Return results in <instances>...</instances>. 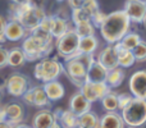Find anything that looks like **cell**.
I'll list each match as a JSON object with an SVG mask.
<instances>
[{
	"label": "cell",
	"instance_id": "obj_26",
	"mask_svg": "<svg viewBox=\"0 0 146 128\" xmlns=\"http://www.w3.org/2000/svg\"><path fill=\"white\" fill-rule=\"evenodd\" d=\"M99 48V40L95 35L91 36H83L80 40V53L82 54H94L96 49Z\"/></svg>",
	"mask_w": 146,
	"mask_h": 128
},
{
	"label": "cell",
	"instance_id": "obj_40",
	"mask_svg": "<svg viewBox=\"0 0 146 128\" xmlns=\"http://www.w3.org/2000/svg\"><path fill=\"white\" fill-rule=\"evenodd\" d=\"M32 0H12V3L14 4H26V3H31Z\"/></svg>",
	"mask_w": 146,
	"mask_h": 128
},
{
	"label": "cell",
	"instance_id": "obj_28",
	"mask_svg": "<svg viewBox=\"0 0 146 128\" xmlns=\"http://www.w3.org/2000/svg\"><path fill=\"white\" fill-rule=\"evenodd\" d=\"M101 105L105 109L106 111H115L119 109V103H118V94L113 92H108L103 99H101Z\"/></svg>",
	"mask_w": 146,
	"mask_h": 128
},
{
	"label": "cell",
	"instance_id": "obj_6",
	"mask_svg": "<svg viewBox=\"0 0 146 128\" xmlns=\"http://www.w3.org/2000/svg\"><path fill=\"white\" fill-rule=\"evenodd\" d=\"M62 73H64V65L54 58L44 56L36 63L33 69V76L41 83L49 82L53 80H58Z\"/></svg>",
	"mask_w": 146,
	"mask_h": 128
},
{
	"label": "cell",
	"instance_id": "obj_3",
	"mask_svg": "<svg viewBox=\"0 0 146 128\" xmlns=\"http://www.w3.org/2000/svg\"><path fill=\"white\" fill-rule=\"evenodd\" d=\"M46 13L42 8L36 5L35 3H26V4H12L8 9V19H14L22 23L28 32L33 31L40 26L41 21L45 18Z\"/></svg>",
	"mask_w": 146,
	"mask_h": 128
},
{
	"label": "cell",
	"instance_id": "obj_42",
	"mask_svg": "<svg viewBox=\"0 0 146 128\" xmlns=\"http://www.w3.org/2000/svg\"><path fill=\"white\" fill-rule=\"evenodd\" d=\"M4 119V111H3V106H0V121Z\"/></svg>",
	"mask_w": 146,
	"mask_h": 128
},
{
	"label": "cell",
	"instance_id": "obj_10",
	"mask_svg": "<svg viewBox=\"0 0 146 128\" xmlns=\"http://www.w3.org/2000/svg\"><path fill=\"white\" fill-rule=\"evenodd\" d=\"M80 91L86 96L87 100H90L91 103H95V101L101 100L108 92H110L111 88L109 87L106 82H90V81H85V83L80 87Z\"/></svg>",
	"mask_w": 146,
	"mask_h": 128
},
{
	"label": "cell",
	"instance_id": "obj_23",
	"mask_svg": "<svg viewBox=\"0 0 146 128\" xmlns=\"http://www.w3.org/2000/svg\"><path fill=\"white\" fill-rule=\"evenodd\" d=\"M126 126L122 114L117 111H106L100 118V127L101 128H123Z\"/></svg>",
	"mask_w": 146,
	"mask_h": 128
},
{
	"label": "cell",
	"instance_id": "obj_43",
	"mask_svg": "<svg viewBox=\"0 0 146 128\" xmlns=\"http://www.w3.org/2000/svg\"><path fill=\"white\" fill-rule=\"evenodd\" d=\"M1 100H3V91H1V88H0V103H1Z\"/></svg>",
	"mask_w": 146,
	"mask_h": 128
},
{
	"label": "cell",
	"instance_id": "obj_31",
	"mask_svg": "<svg viewBox=\"0 0 146 128\" xmlns=\"http://www.w3.org/2000/svg\"><path fill=\"white\" fill-rule=\"evenodd\" d=\"M95 26L91 21H87V22H82L78 23V25L74 26L76 32L80 35V37H83V36H91L95 35Z\"/></svg>",
	"mask_w": 146,
	"mask_h": 128
},
{
	"label": "cell",
	"instance_id": "obj_38",
	"mask_svg": "<svg viewBox=\"0 0 146 128\" xmlns=\"http://www.w3.org/2000/svg\"><path fill=\"white\" fill-rule=\"evenodd\" d=\"M7 23H8V19L3 15H0V33H4L5 31V27H7Z\"/></svg>",
	"mask_w": 146,
	"mask_h": 128
},
{
	"label": "cell",
	"instance_id": "obj_20",
	"mask_svg": "<svg viewBox=\"0 0 146 128\" xmlns=\"http://www.w3.org/2000/svg\"><path fill=\"white\" fill-rule=\"evenodd\" d=\"M56 119H58L60 127L64 128H80V123H78V115L74 114L71 109L68 110H63V109H56L55 111Z\"/></svg>",
	"mask_w": 146,
	"mask_h": 128
},
{
	"label": "cell",
	"instance_id": "obj_21",
	"mask_svg": "<svg viewBox=\"0 0 146 128\" xmlns=\"http://www.w3.org/2000/svg\"><path fill=\"white\" fill-rule=\"evenodd\" d=\"M68 30H71V25L67 18L60 14H51V35L55 40L63 36Z\"/></svg>",
	"mask_w": 146,
	"mask_h": 128
},
{
	"label": "cell",
	"instance_id": "obj_17",
	"mask_svg": "<svg viewBox=\"0 0 146 128\" xmlns=\"http://www.w3.org/2000/svg\"><path fill=\"white\" fill-rule=\"evenodd\" d=\"M91 105H92V103L90 100H87L86 96L81 91L73 94L72 97L69 99V109L74 114H77L78 117L82 115L86 111L91 110Z\"/></svg>",
	"mask_w": 146,
	"mask_h": 128
},
{
	"label": "cell",
	"instance_id": "obj_18",
	"mask_svg": "<svg viewBox=\"0 0 146 128\" xmlns=\"http://www.w3.org/2000/svg\"><path fill=\"white\" fill-rule=\"evenodd\" d=\"M108 72L109 70L98 59H94L88 65L86 81H90V82H105Z\"/></svg>",
	"mask_w": 146,
	"mask_h": 128
},
{
	"label": "cell",
	"instance_id": "obj_35",
	"mask_svg": "<svg viewBox=\"0 0 146 128\" xmlns=\"http://www.w3.org/2000/svg\"><path fill=\"white\" fill-rule=\"evenodd\" d=\"M133 99V95L132 94H118V103H119V110H122V109L124 108V106L127 105V104L129 103V101Z\"/></svg>",
	"mask_w": 146,
	"mask_h": 128
},
{
	"label": "cell",
	"instance_id": "obj_19",
	"mask_svg": "<svg viewBox=\"0 0 146 128\" xmlns=\"http://www.w3.org/2000/svg\"><path fill=\"white\" fill-rule=\"evenodd\" d=\"M114 49L117 51V55H118V62H119V67L122 68H129L136 63V58H135V54L132 50L126 49L122 45L121 41L113 44Z\"/></svg>",
	"mask_w": 146,
	"mask_h": 128
},
{
	"label": "cell",
	"instance_id": "obj_36",
	"mask_svg": "<svg viewBox=\"0 0 146 128\" xmlns=\"http://www.w3.org/2000/svg\"><path fill=\"white\" fill-rule=\"evenodd\" d=\"M82 8L87 10V12L91 14V17H92L94 13H95L96 10H99V3L96 1V0H87L86 3H83Z\"/></svg>",
	"mask_w": 146,
	"mask_h": 128
},
{
	"label": "cell",
	"instance_id": "obj_29",
	"mask_svg": "<svg viewBox=\"0 0 146 128\" xmlns=\"http://www.w3.org/2000/svg\"><path fill=\"white\" fill-rule=\"evenodd\" d=\"M71 19L73 22V25H78V23L82 22H87V21H91V14L87 12L86 9H83L82 7L80 8H74L72 9L71 13Z\"/></svg>",
	"mask_w": 146,
	"mask_h": 128
},
{
	"label": "cell",
	"instance_id": "obj_27",
	"mask_svg": "<svg viewBox=\"0 0 146 128\" xmlns=\"http://www.w3.org/2000/svg\"><path fill=\"white\" fill-rule=\"evenodd\" d=\"M78 123H80V128H99L100 127V118L95 113L88 110L78 117Z\"/></svg>",
	"mask_w": 146,
	"mask_h": 128
},
{
	"label": "cell",
	"instance_id": "obj_5",
	"mask_svg": "<svg viewBox=\"0 0 146 128\" xmlns=\"http://www.w3.org/2000/svg\"><path fill=\"white\" fill-rule=\"evenodd\" d=\"M122 117L127 127L136 128L146 123V99L135 97L122 109Z\"/></svg>",
	"mask_w": 146,
	"mask_h": 128
},
{
	"label": "cell",
	"instance_id": "obj_13",
	"mask_svg": "<svg viewBox=\"0 0 146 128\" xmlns=\"http://www.w3.org/2000/svg\"><path fill=\"white\" fill-rule=\"evenodd\" d=\"M124 10L131 18V22L144 23L146 21V1L144 0H127Z\"/></svg>",
	"mask_w": 146,
	"mask_h": 128
},
{
	"label": "cell",
	"instance_id": "obj_1",
	"mask_svg": "<svg viewBox=\"0 0 146 128\" xmlns=\"http://www.w3.org/2000/svg\"><path fill=\"white\" fill-rule=\"evenodd\" d=\"M55 48V38L51 32L44 30L38 26L31 31L22 40V49L26 54L27 62L40 60L44 56H48Z\"/></svg>",
	"mask_w": 146,
	"mask_h": 128
},
{
	"label": "cell",
	"instance_id": "obj_41",
	"mask_svg": "<svg viewBox=\"0 0 146 128\" xmlns=\"http://www.w3.org/2000/svg\"><path fill=\"white\" fill-rule=\"evenodd\" d=\"M7 40V36H5V33H0V44H4Z\"/></svg>",
	"mask_w": 146,
	"mask_h": 128
},
{
	"label": "cell",
	"instance_id": "obj_15",
	"mask_svg": "<svg viewBox=\"0 0 146 128\" xmlns=\"http://www.w3.org/2000/svg\"><path fill=\"white\" fill-rule=\"evenodd\" d=\"M4 33H5V36H7L8 41L15 42V41H22L30 32H28V31L26 30L25 26H23L22 23H19L18 21L8 19Z\"/></svg>",
	"mask_w": 146,
	"mask_h": 128
},
{
	"label": "cell",
	"instance_id": "obj_2",
	"mask_svg": "<svg viewBox=\"0 0 146 128\" xmlns=\"http://www.w3.org/2000/svg\"><path fill=\"white\" fill-rule=\"evenodd\" d=\"M131 26V18L128 17L126 10H117L106 15L104 23L100 26L101 37L108 44H115L128 33Z\"/></svg>",
	"mask_w": 146,
	"mask_h": 128
},
{
	"label": "cell",
	"instance_id": "obj_9",
	"mask_svg": "<svg viewBox=\"0 0 146 128\" xmlns=\"http://www.w3.org/2000/svg\"><path fill=\"white\" fill-rule=\"evenodd\" d=\"M22 100L25 104L31 106H35V108H48L50 106L51 101L49 100L48 95H46L45 90H44V86H33L30 87L22 96Z\"/></svg>",
	"mask_w": 146,
	"mask_h": 128
},
{
	"label": "cell",
	"instance_id": "obj_25",
	"mask_svg": "<svg viewBox=\"0 0 146 128\" xmlns=\"http://www.w3.org/2000/svg\"><path fill=\"white\" fill-rule=\"evenodd\" d=\"M124 77H126V73H124L123 68L122 67H117L114 69H110L108 72V76H106V81L108 86L110 88H117L123 83Z\"/></svg>",
	"mask_w": 146,
	"mask_h": 128
},
{
	"label": "cell",
	"instance_id": "obj_33",
	"mask_svg": "<svg viewBox=\"0 0 146 128\" xmlns=\"http://www.w3.org/2000/svg\"><path fill=\"white\" fill-rule=\"evenodd\" d=\"M106 15L108 14H105L104 12H101V10L99 9L92 14V17H91V22L94 23V26H95L96 28H100V26L103 25L104 21H105Z\"/></svg>",
	"mask_w": 146,
	"mask_h": 128
},
{
	"label": "cell",
	"instance_id": "obj_12",
	"mask_svg": "<svg viewBox=\"0 0 146 128\" xmlns=\"http://www.w3.org/2000/svg\"><path fill=\"white\" fill-rule=\"evenodd\" d=\"M4 119L8 121L12 127H17L19 123L25 122L26 110L21 103H8L3 106Z\"/></svg>",
	"mask_w": 146,
	"mask_h": 128
},
{
	"label": "cell",
	"instance_id": "obj_45",
	"mask_svg": "<svg viewBox=\"0 0 146 128\" xmlns=\"http://www.w3.org/2000/svg\"><path fill=\"white\" fill-rule=\"evenodd\" d=\"M144 1H146V0H144Z\"/></svg>",
	"mask_w": 146,
	"mask_h": 128
},
{
	"label": "cell",
	"instance_id": "obj_11",
	"mask_svg": "<svg viewBox=\"0 0 146 128\" xmlns=\"http://www.w3.org/2000/svg\"><path fill=\"white\" fill-rule=\"evenodd\" d=\"M32 127L35 128H59L58 119L54 111L50 109H42L41 108L32 118Z\"/></svg>",
	"mask_w": 146,
	"mask_h": 128
},
{
	"label": "cell",
	"instance_id": "obj_8",
	"mask_svg": "<svg viewBox=\"0 0 146 128\" xmlns=\"http://www.w3.org/2000/svg\"><path fill=\"white\" fill-rule=\"evenodd\" d=\"M28 88H30V80L27 78V76L22 74V73H12L7 78L5 91L8 95L13 96V97H22L23 94Z\"/></svg>",
	"mask_w": 146,
	"mask_h": 128
},
{
	"label": "cell",
	"instance_id": "obj_24",
	"mask_svg": "<svg viewBox=\"0 0 146 128\" xmlns=\"http://www.w3.org/2000/svg\"><path fill=\"white\" fill-rule=\"evenodd\" d=\"M27 62L26 54L23 51L22 46H14L9 49V55H8V65L13 68H19Z\"/></svg>",
	"mask_w": 146,
	"mask_h": 128
},
{
	"label": "cell",
	"instance_id": "obj_44",
	"mask_svg": "<svg viewBox=\"0 0 146 128\" xmlns=\"http://www.w3.org/2000/svg\"><path fill=\"white\" fill-rule=\"evenodd\" d=\"M56 1H59V3H62V1H66V0H56Z\"/></svg>",
	"mask_w": 146,
	"mask_h": 128
},
{
	"label": "cell",
	"instance_id": "obj_7",
	"mask_svg": "<svg viewBox=\"0 0 146 128\" xmlns=\"http://www.w3.org/2000/svg\"><path fill=\"white\" fill-rule=\"evenodd\" d=\"M80 35L76 32L74 28L68 30L63 36H60L59 38L55 40V50L58 53V55L62 59H64V62L68 59L76 56L77 54H80Z\"/></svg>",
	"mask_w": 146,
	"mask_h": 128
},
{
	"label": "cell",
	"instance_id": "obj_22",
	"mask_svg": "<svg viewBox=\"0 0 146 128\" xmlns=\"http://www.w3.org/2000/svg\"><path fill=\"white\" fill-rule=\"evenodd\" d=\"M42 86H44V90H45L46 95H48L50 101L60 100V99H63L64 94H66L64 86L62 85L58 80H53V81H49V82H45Z\"/></svg>",
	"mask_w": 146,
	"mask_h": 128
},
{
	"label": "cell",
	"instance_id": "obj_34",
	"mask_svg": "<svg viewBox=\"0 0 146 128\" xmlns=\"http://www.w3.org/2000/svg\"><path fill=\"white\" fill-rule=\"evenodd\" d=\"M8 55H9V50L3 44H0V69L8 67Z\"/></svg>",
	"mask_w": 146,
	"mask_h": 128
},
{
	"label": "cell",
	"instance_id": "obj_30",
	"mask_svg": "<svg viewBox=\"0 0 146 128\" xmlns=\"http://www.w3.org/2000/svg\"><path fill=\"white\" fill-rule=\"evenodd\" d=\"M140 41H141V37H140L139 33L128 32L123 36V38L121 40V42L126 49H128V50H133Z\"/></svg>",
	"mask_w": 146,
	"mask_h": 128
},
{
	"label": "cell",
	"instance_id": "obj_14",
	"mask_svg": "<svg viewBox=\"0 0 146 128\" xmlns=\"http://www.w3.org/2000/svg\"><path fill=\"white\" fill-rule=\"evenodd\" d=\"M129 91L135 97L146 99V70H137L131 76Z\"/></svg>",
	"mask_w": 146,
	"mask_h": 128
},
{
	"label": "cell",
	"instance_id": "obj_37",
	"mask_svg": "<svg viewBox=\"0 0 146 128\" xmlns=\"http://www.w3.org/2000/svg\"><path fill=\"white\" fill-rule=\"evenodd\" d=\"M68 1V5L72 8V9H74V8H80L83 5V3H86L87 0H67Z\"/></svg>",
	"mask_w": 146,
	"mask_h": 128
},
{
	"label": "cell",
	"instance_id": "obj_16",
	"mask_svg": "<svg viewBox=\"0 0 146 128\" xmlns=\"http://www.w3.org/2000/svg\"><path fill=\"white\" fill-rule=\"evenodd\" d=\"M98 60L108 70L119 67L118 55H117V51H115V49H114L113 44H109L108 46H105V48L99 53Z\"/></svg>",
	"mask_w": 146,
	"mask_h": 128
},
{
	"label": "cell",
	"instance_id": "obj_32",
	"mask_svg": "<svg viewBox=\"0 0 146 128\" xmlns=\"http://www.w3.org/2000/svg\"><path fill=\"white\" fill-rule=\"evenodd\" d=\"M132 51L135 54L136 62H146V41L141 40Z\"/></svg>",
	"mask_w": 146,
	"mask_h": 128
},
{
	"label": "cell",
	"instance_id": "obj_4",
	"mask_svg": "<svg viewBox=\"0 0 146 128\" xmlns=\"http://www.w3.org/2000/svg\"><path fill=\"white\" fill-rule=\"evenodd\" d=\"M94 54H77L76 56L66 60L64 63V73L74 86L78 88L85 83L87 77V69L90 63L94 60Z\"/></svg>",
	"mask_w": 146,
	"mask_h": 128
},
{
	"label": "cell",
	"instance_id": "obj_39",
	"mask_svg": "<svg viewBox=\"0 0 146 128\" xmlns=\"http://www.w3.org/2000/svg\"><path fill=\"white\" fill-rule=\"evenodd\" d=\"M0 128H12V124L8 121H5V119H1L0 121Z\"/></svg>",
	"mask_w": 146,
	"mask_h": 128
}]
</instances>
